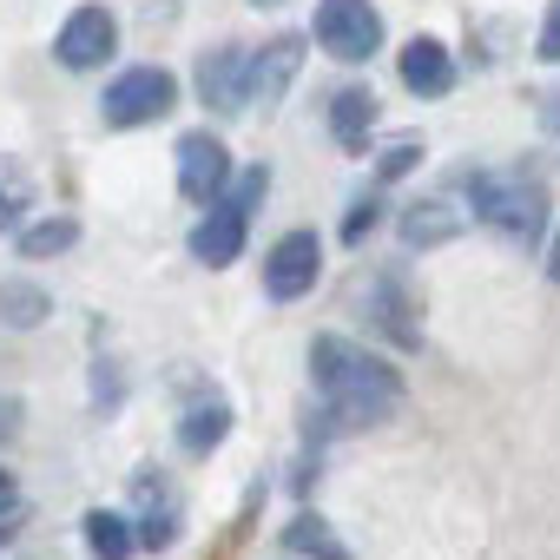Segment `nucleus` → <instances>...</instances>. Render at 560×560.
Returning <instances> with one entry per match:
<instances>
[{
  "instance_id": "1",
  "label": "nucleus",
  "mask_w": 560,
  "mask_h": 560,
  "mask_svg": "<svg viewBox=\"0 0 560 560\" xmlns=\"http://www.w3.org/2000/svg\"><path fill=\"white\" fill-rule=\"evenodd\" d=\"M311 376H317L330 416H343V422H383L402 402V376L383 357H370V350H357L343 337H317L311 343Z\"/></svg>"
},
{
  "instance_id": "2",
  "label": "nucleus",
  "mask_w": 560,
  "mask_h": 560,
  "mask_svg": "<svg viewBox=\"0 0 560 560\" xmlns=\"http://www.w3.org/2000/svg\"><path fill=\"white\" fill-rule=\"evenodd\" d=\"M468 211L488 231H501L508 244H534L547 231V191L534 178H521V172H481V178H468Z\"/></svg>"
},
{
  "instance_id": "3",
  "label": "nucleus",
  "mask_w": 560,
  "mask_h": 560,
  "mask_svg": "<svg viewBox=\"0 0 560 560\" xmlns=\"http://www.w3.org/2000/svg\"><path fill=\"white\" fill-rule=\"evenodd\" d=\"M264 165L257 172H244V178H231L211 205H205V218H198V231H191V257L198 264H211V270H224V264H237L244 257V224H250V205L264 198Z\"/></svg>"
},
{
  "instance_id": "4",
  "label": "nucleus",
  "mask_w": 560,
  "mask_h": 560,
  "mask_svg": "<svg viewBox=\"0 0 560 560\" xmlns=\"http://www.w3.org/2000/svg\"><path fill=\"white\" fill-rule=\"evenodd\" d=\"M317 47L330 60H370L383 47V14L370 0H324L317 8Z\"/></svg>"
},
{
  "instance_id": "5",
  "label": "nucleus",
  "mask_w": 560,
  "mask_h": 560,
  "mask_svg": "<svg viewBox=\"0 0 560 560\" xmlns=\"http://www.w3.org/2000/svg\"><path fill=\"white\" fill-rule=\"evenodd\" d=\"M178 106V80L165 67H132L106 86V119L113 126H152Z\"/></svg>"
},
{
  "instance_id": "6",
  "label": "nucleus",
  "mask_w": 560,
  "mask_h": 560,
  "mask_svg": "<svg viewBox=\"0 0 560 560\" xmlns=\"http://www.w3.org/2000/svg\"><path fill=\"white\" fill-rule=\"evenodd\" d=\"M317 270H324V244H317V231H291V237H277L270 257H264V291H270L277 304H298V298H311Z\"/></svg>"
},
{
  "instance_id": "7",
  "label": "nucleus",
  "mask_w": 560,
  "mask_h": 560,
  "mask_svg": "<svg viewBox=\"0 0 560 560\" xmlns=\"http://www.w3.org/2000/svg\"><path fill=\"white\" fill-rule=\"evenodd\" d=\"M224 185H231V152H224L211 132H185V139H178V191H185L191 205H211Z\"/></svg>"
},
{
  "instance_id": "8",
  "label": "nucleus",
  "mask_w": 560,
  "mask_h": 560,
  "mask_svg": "<svg viewBox=\"0 0 560 560\" xmlns=\"http://www.w3.org/2000/svg\"><path fill=\"white\" fill-rule=\"evenodd\" d=\"M113 40H119V27H113V14H106V8H73V14H67V27H60V40H54V54H60V67L86 73V67L113 60Z\"/></svg>"
},
{
  "instance_id": "9",
  "label": "nucleus",
  "mask_w": 560,
  "mask_h": 560,
  "mask_svg": "<svg viewBox=\"0 0 560 560\" xmlns=\"http://www.w3.org/2000/svg\"><path fill=\"white\" fill-rule=\"evenodd\" d=\"M298 67H304V47H298V40L257 47V54H250V73H244V106L257 100V113H270L277 100H284V86L298 80Z\"/></svg>"
},
{
  "instance_id": "10",
  "label": "nucleus",
  "mask_w": 560,
  "mask_h": 560,
  "mask_svg": "<svg viewBox=\"0 0 560 560\" xmlns=\"http://www.w3.org/2000/svg\"><path fill=\"white\" fill-rule=\"evenodd\" d=\"M244 73H250V54L244 47H218L211 60H198V100L211 113H244Z\"/></svg>"
},
{
  "instance_id": "11",
  "label": "nucleus",
  "mask_w": 560,
  "mask_h": 560,
  "mask_svg": "<svg viewBox=\"0 0 560 560\" xmlns=\"http://www.w3.org/2000/svg\"><path fill=\"white\" fill-rule=\"evenodd\" d=\"M402 86H409L416 100H442V93L455 86L448 47H442V40H409V47H402Z\"/></svg>"
},
{
  "instance_id": "12",
  "label": "nucleus",
  "mask_w": 560,
  "mask_h": 560,
  "mask_svg": "<svg viewBox=\"0 0 560 560\" xmlns=\"http://www.w3.org/2000/svg\"><path fill=\"white\" fill-rule=\"evenodd\" d=\"M468 218H475V211H468V205H455V198H422V205H409V211H402V237L422 250V244H442V237H455Z\"/></svg>"
},
{
  "instance_id": "13",
  "label": "nucleus",
  "mask_w": 560,
  "mask_h": 560,
  "mask_svg": "<svg viewBox=\"0 0 560 560\" xmlns=\"http://www.w3.org/2000/svg\"><path fill=\"white\" fill-rule=\"evenodd\" d=\"M370 126H376V93H357V86H343V93L330 100V132H337V145L363 152Z\"/></svg>"
},
{
  "instance_id": "14",
  "label": "nucleus",
  "mask_w": 560,
  "mask_h": 560,
  "mask_svg": "<svg viewBox=\"0 0 560 560\" xmlns=\"http://www.w3.org/2000/svg\"><path fill=\"white\" fill-rule=\"evenodd\" d=\"M402 311H409L402 284H389V277H383V284L370 291V317H376V330H389L402 350H416V343H422V324H416V317H402Z\"/></svg>"
},
{
  "instance_id": "15",
  "label": "nucleus",
  "mask_w": 560,
  "mask_h": 560,
  "mask_svg": "<svg viewBox=\"0 0 560 560\" xmlns=\"http://www.w3.org/2000/svg\"><path fill=\"white\" fill-rule=\"evenodd\" d=\"M224 429H231V409H224V402H198V409H185L178 442H185L191 455H211V448L224 442Z\"/></svg>"
},
{
  "instance_id": "16",
  "label": "nucleus",
  "mask_w": 560,
  "mask_h": 560,
  "mask_svg": "<svg viewBox=\"0 0 560 560\" xmlns=\"http://www.w3.org/2000/svg\"><path fill=\"white\" fill-rule=\"evenodd\" d=\"M284 547L291 553H311V560H350V547L330 534V521H317V514H298L291 527H284Z\"/></svg>"
},
{
  "instance_id": "17",
  "label": "nucleus",
  "mask_w": 560,
  "mask_h": 560,
  "mask_svg": "<svg viewBox=\"0 0 560 560\" xmlns=\"http://www.w3.org/2000/svg\"><path fill=\"white\" fill-rule=\"evenodd\" d=\"M86 547H93L100 560H132V527H126V514L93 508V514H86Z\"/></svg>"
},
{
  "instance_id": "18",
  "label": "nucleus",
  "mask_w": 560,
  "mask_h": 560,
  "mask_svg": "<svg viewBox=\"0 0 560 560\" xmlns=\"http://www.w3.org/2000/svg\"><path fill=\"white\" fill-rule=\"evenodd\" d=\"M47 311H54V304H47V291H40V284H27V277H14V284H0V317H8L14 330H34Z\"/></svg>"
},
{
  "instance_id": "19",
  "label": "nucleus",
  "mask_w": 560,
  "mask_h": 560,
  "mask_svg": "<svg viewBox=\"0 0 560 560\" xmlns=\"http://www.w3.org/2000/svg\"><path fill=\"white\" fill-rule=\"evenodd\" d=\"M73 244H80V224H73V218H47V224L21 231V257H60V250H73Z\"/></svg>"
},
{
  "instance_id": "20",
  "label": "nucleus",
  "mask_w": 560,
  "mask_h": 560,
  "mask_svg": "<svg viewBox=\"0 0 560 560\" xmlns=\"http://www.w3.org/2000/svg\"><path fill=\"white\" fill-rule=\"evenodd\" d=\"M21 205H27V185H21L14 172H0V231H14V218H21Z\"/></svg>"
},
{
  "instance_id": "21",
  "label": "nucleus",
  "mask_w": 560,
  "mask_h": 560,
  "mask_svg": "<svg viewBox=\"0 0 560 560\" xmlns=\"http://www.w3.org/2000/svg\"><path fill=\"white\" fill-rule=\"evenodd\" d=\"M370 224H376V198H363V205L343 218V244H363V237H370Z\"/></svg>"
},
{
  "instance_id": "22",
  "label": "nucleus",
  "mask_w": 560,
  "mask_h": 560,
  "mask_svg": "<svg viewBox=\"0 0 560 560\" xmlns=\"http://www.w3.org/2000/svg\"><path fill=\"white\" fill-rule=\"evenodd\" d=\"M540 60H560V0L547 8V21H540V47H534Z\"/></svg>"
},
{
  "instance_id": "23",
  "label": "nucleus",
  "mask_w": 560,
  "mask_h": 560,
  "mask_svg": "<svg viewBox=\"0 0 560 560\" xmlns=\"http://www.w3.org/2000/svg\"><path fill=\"white\" fill-rule=\"evenodd\" d=\"M416 159H422V145H389V159H383V185H389V178H402Z\"/></svg>"
},
{
  "instance_id": "24",
  "label": "nucleus",
  "mask_w": 560,
  "mask_h": 560,
  "mask_svg": "<svg viewBox=\"0 0 560 560\" xmlns=\"http://www.w3.org/2000/svg\"><path fill=\"white\" fill-rule=\"evenodd\" d=\"M14 435H21V402L0 396V442H14Z\"/></svg>"
},
{
  "instance_id": "25",
  "label": "nucleus",
  "mask_w": 560,
  "mask_h": 560,
  "mask_svg": "<svg viewBox=\"0 0 560 560\" xmlns=\"http://www.w3.org/2000/svg\"><path fill=\"white\" fill-rule=\"evenodd\" d=\"M540 126L560 139V86H547V100H540Z\"/></svg>"
},
{
  "instance_id": "26",
  "label": "nucleus",
  "mask_w": 560,
  "mask_h": 560,
  "mask_svg": "<svg viewBox=\"0 0 560 560\" xmlns=\"http://www.w3.org/2000/svg\"><path fill=\"white\" fill-rule=\"evenodd\" d=\"M547 277L560 284V231H553V250H547Z\"/></svg>"
},
{
  "instance_id": "27",
  "label": "nucleus",
  "mask_w": 560,
  "mask_h": 560,
  "mask_svg": "<svg viewBox=\"0 0 560 560\" xmlns=\"http://www.w3.org/2000/svg\"><path fill=\"white\" fill-rule=\"evenodd\" d=\"M0 508H14V481H8V468H0Z\"/></svg>"
}]
</instances>
